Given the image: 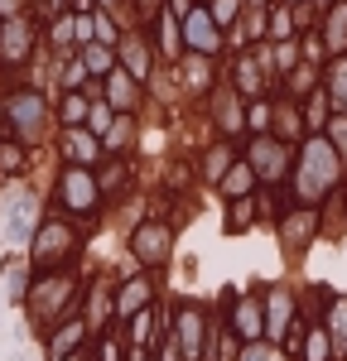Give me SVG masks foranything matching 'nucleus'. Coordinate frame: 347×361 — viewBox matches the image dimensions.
I'll use <instances>...</instances> for the list:
<instances>
[{"instance_id": "9b49d317", "label": "nucleus", "mask_w": 347, "mask_h": 361, "mask_svg": "<svg viewBox=\"0 0 347 361\" xmlns=\"http://www.w3.org/2000/svg\"><path fill=\"white\" fill-rule=\"evenodd\" d=\"M68 154H73V159H83V164H92V159H97V140L83 135L78 126H68Z\"/></svg>"}, {"instance_id": "5701e85b", "label": "nucleus", "mask_w": 347, "mask_h": 361, "mask_svg": "<svg viewBox=\"0 0 347 361\" xmlns=\"http://www.w3.org/2000/svg\"><path fill=\"white\" fill-rule=\"evenodd\" d=\"M231 15H236V0H217V10H212V20H217V25H227Z\"/></svg>"}, {"instance_id": "4468645a", "label": "nucleus", "mask_w": 347, "mask_h": 361, "mask_svg": "<svg viewBox=\"0 0 347 361\" xmlns=\"http://www.w3.org/2000/svg\"><path fill=\"white\" fill-rule=\"evenodd\" d=\"M78 337H83V318H73V323H68V328L54 337V361H58V357H68V347H73Z\"/></svg>"}, {"instance_id": "f257e3e1", "label": "nucleus", "mask_w": 347, "mask_h": 361, "mask_svg": "<svg viewBox=\"0 0 347 361\" xmlns=\"http://www.w3.org/2000/svg\"><path fill=\"white\" fill-rule=\"evenodd\" d=\"M58 197H63V207H68V212H92V207L102 202V188H97V178L87 173V164H78V169H68V173H63Z\"/></svg>"}, {"instance_id": "0eeeda50", "label": "nucleus", "mask_w": 347, "mask_h": 361, "mask_svg": "<svg viewBox=\"0 0 347 361\" xmlns=\"http://www.w3.org/2000/svg\"><path fill=\"white\" fill-rule=\"evenodd\" d=\"M145 299H150V279H130V284L116 294V313L126 318V313H130V308H140Z\"/></svg>"}, {"instance_id": "393cba45", "label": "nucleus", "mask_w": 347, "mask_h": 361, "mask_svg": "<svg viewBox=\"0 0 347 361\" xmlns=\"http://www.w3.org/2000/svg\"><path fill=\"white\" fill-rule=\"evenodd\" d=\"M333 135H338V145H343V149H347V121H343V116L333 121Z\"/></svg>"}, {"instance_id": "f8f14e48", "label": "nucleus", "mask_w": 347, "mask_h": 361, "mask_svg": "<svg viewBox=\"0 0 347 361\" xmlns=\"http://www.w3.org/2000/svg\"><path fill=\"white\" fill-rule=\"evenodd\" d=\"M285 318H289V294H285V289H275V294H270V333H275V337L285 333Z\"/></svg>"}, {"instance_id": "9d476101", "label": "nucleus", "mask_w": 347, "mask_h": 361, "mask_svg": "<svg viewBox=\"0 0 347 361\" xmlns=\"http://www.w3.org/2000/svg\"><path fill=\"white\" fill-rule=\"evenodd\" d=\"M188 39L198 44L202 54H212V49H217V39H212V25H207V15H202V10H193V15H188Z\"/></svg>"}, {"instance_id": "423d86ee", "label": "nucleus", "mask_w": 347, "mask_h": 361, "mask_svg": "<svg viewBox=\"0 0 347 361\" xmlns=\"http://www.w3.org/2000/svg\"><path fill=\"white\" fill-rule=\"evenodd\" d=\"M25 54H29L25 25H5V29H0V58H5V63H20Z\"/></svg>"}, {"instance_id": "dca6fc26", "label": "nucleus", "mask_w": 347, "mask_h": 361, "mask_svg": "<svg viewBox=\"0 0 347 361\" xmlns=\"http://www.w3.org/2000/svg\"><path fill=\"white\" fill-rule=\"evenodd\" d=\"M0 169H10V173L25 169V149L20 145H0Z\"/></svg>"}, {"instance_id": "7ed1b4c3", "label": "nucleus", "mask_w": 347, "mask_h": 361, "mask_svg": "<svg viewBox=\"0 0 347 361\" xmlns=\"http://www.w3.org/2000/svg\"><path fill=\"white\" fill-rule=\"evenodd\" d=\"M178 352L188 361H202V313L198 308H183L178 313Z\"/></svg>"}, {"instance_id": "bb28decb", "label": "nucleus", "mask_w": 347, "mask_h": 361, "mask_svg": "<svg viewBox=\"0 0 347 361\" xmlns=\"http://www.w3.org/2000/svg\"><path fill=\"white\" fill-rule=\"evenodd\" d=\"M130 361H145V352H130Z\"/></svg>"}, {"instance_id": "a211bd4d", "label": "nucleus", "mask_w": 347, "mask_h": 361, "mask_svg": "<svg viewBox=\"0 0 347 361\" xmlns=\"http://www.w3.org/2000/svg\"><path fill=\"white\" fill-rule=\"evenodd\" d=\"M87 68H92V73H106V68H111V58H106L102 44H87Z\"/></svg>"}, {"instance_id": "412c9836", "label": "nucleus", "mask_w": 347, "mask_h": 361, "mask_svg": "<svg viewBox=\"0 0 347 361\" xmlns=\"http://www.w3.org/2000/svg\"><path fill=\"white\" fill-rule=\"evenodd\" d=\"M333 328H338V337L347 342V299H338V304H333Z\"/></svg>"}, {"instance_id": "6e6552de", "label": "nucleus", "mask_w": 347, "mask_h": 361, "mask_svg": "<svg viewBox=\"0 0 347 361\" xmlns=\"http://www.w3.org/2000/svg\"><path fill=\"white\" fill-rule=\"evenodd\" d=\"M135 97H140V92H135V82H130V73H121V68H116V73H111V106L130 111V106H135Z\"/></svg>"}, {"instance_id": "ddd939ff", "label": "nucleus", "mask_w": 347, "mask_h": 361, "mask_svg": "<svg viewBox=\"0 0 347 361\" xmlns=\"http://www.w3.org/2000/svg\"><path fill=\"white\" fill-rule=\"evenodd\" d=\"M304 361H333L328 357V333H323V328L309 333V342H304Z\"/></svg>"}, {"instance_id": "f03ea898", "label": "nucleus", "mask_w": 347, "mask_h": 361, "mask_svg": "<svg viewBox=\"0 0 347 361\" xmlns=\"http://www.w3.org/2000/svg\"><path fill=\"white\" fill-rule=\"evenodd\" d=\"M73 250V231L63 222H44L39 226V236H34V260L39 265H49V260H63Z\"/></svg>"}, {"instance_id": "2eb2a0df", "label": "nucleus", "mask_w": 347, "mask_h": 361, "mask_svg": "<svg viewBox=\"0 0 347 361\" xmlns=\"http://www.w3.org/2000/svg\"><path fill=\"white\" fill-rule=\"evenodd\" d=\"M251 178H256L251 169H246V164H236V169L227 173V178H222V193H246V188H251Z\"/></svg>"}, {"instance_id": "6ab92c4d", "label": "nucleus", "mask_w": 347, "mask_h": 361, "mask_svg": "<svg viewBox=\"0 0 347 361\" xmlns=\"http://www.w3.org/2000/svg\"><path fill=\"white\" fill-rule=\"evenodd\" d=\"M227 159H231V149H227V145H222V149H217V154L207 159V169H202V173H207V178L217 183V178H222V169H227Z\"/></svg>"}, {"instance_id": "f3484780", "label": "nucleus", "mask_w": 347, "mask_h": 361, "mask_svg": "<svg viewBox=\"0 0 347 361\" xmlns=\"http://www.w3.org/2000/svg\"><path fill=\"white\" fill-rule=\"evenodd\" d=\"M309 226H314V212H299L294 222H285V236H289V241H304V231H309Z\"/></svg>"}, {"instance_id": "1a4fd4ad", "label": "nucleus", "mask_w": 347, "mask_h": 361, "mask_svg": "<svg viewBox=\"0 0 347 361\" xmlns=\"http://www.w3.org/2000/svg\"><path fill=\"white\" fill-rule=\"evenodd\" d=\"M231 323H236V333H241V337H260V308H256V299H241Z\"/></svg>"}, {"instance_id": "a878e982", "label": "nucleus", "mask_w": 347, "mask_h": 361, "mask_svg": "<svg viewBox=\"0 0 347 361\" xmlns=\"http://www.w3.org/2000/svg\"><path fill=\"white\" fill-rule=\"evenodd\" d=\"M265 121H270V111H265V106H256V111H251V126H256V130H265Z\"/></svg>"}, {"instance_id": "b1692460", "label": "nucleus", "mask_w": 347, "mask_h": 361, "mask_svg": "<svg viewBox=\"0 0 347 361\" xmlns=\"http://www.w3.org/2000/svg\"><path fill=\"white\" fill-rule=\"evenodd\" d=\"M246 222H251V207H246V202H241V207H231V217H227L231 231H236V226H246Z\"/></svg>"}, {"instance_id": "20e7f679", "label": "nucleus", "mask_w": 347, "mask_h": 361, "mask_svg": "<svg viewBox=\"0 0 347 361\" xmlns=\"http://www.w3.org/2000/svg\"><path fill=\"white\" fill-rule=\"evenodd\" d=\"M135 255H140L145 265L164 260V255H169V226H140V231H135Z\"/></svg>"}, {"instance_id": "4be33fe9", "label": "nucleus", "mask_w": 347, "mask_h": 361, "mask_svg": "<svg viewBox=\"0 0 347 361\" xmlns=\"http://www.w3.org/2000/svg\"><path fill=\"white\" fill-rule=\"evenodd\" d=\"M309 130H323V97L309 102Z\"/></svg>"}, {"instance_id": "39448f33", "label": "nucleus", "mask_w": 347, "mask_h": 361, "mask_svg": "<svg viewBox=\"0 0 347 361\" xmlns=\"http://www.w3.org/2000/svg\"><path fill=\"white\" fill-rule=\"evenodd\" d=\"M285 145H270V140H260L256 145V169H251V173H260V178H285Z\"/></svg>"}, {"instance_id": "aec40b11", "label": "nucleus", "mask_w": 347, "mask_h": 361, "mask_svg": "<svg viewBox=\"0 0 347 361\" xmlns=\"http://www.w3.org/2000/svg\"><path fill=\"white\" fill-rule=\"evenodd\" d=\"M83 116H87V102H83V97H78V92H73V97L63 102V121L73 126V121H83Z\"/></svg>"}]
</instances>
